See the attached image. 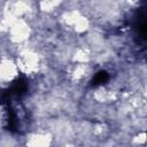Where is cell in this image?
Listing matches in <instances>:
<instances>
[{"label":"cell","instance_id":"cell-2","mask_svg":"<svg viewBox=\"0 0 147 147\" xmlns=\"http://www.w3.org/2000/svg\"><path fill=\"white\" fill-rule=\"evenodd\" d=\"M8 42L16 49L30 44L33 37L32 23L28 20H14L6 33Z\"/></svg>","mask_w":147,"mask_h":147},{"label":"cell","instance_id":"cell-6","mask_svg":"<svg viewBox=\"0 0 147 147\" xmlns=\"http://www.w3.org/2000/svg\"><path fill=\"white\" fill-rule=\"evenodd\" d=\"M37 6V11L41 15L51 16L55 11H61L63 2L61 1H54V0H46V1H39L36 3Z\"/></svg>","mask_w":147,"mask_h":147},{"label":"cell","instance_id":"cell-7","mask_svg":"<svg viewBox=\"0 0 147 147\" xmlns=\"http://www.w3.org/2000/svg\"><path fill=\"white\" fill-rule=\"evenodd\" d=\"M131 146L133 147H141L146 145V132L145 130H137L131 137Z\"/></svg>","mask_w":147,"mask_h":147},{"label":"cell","instance_id":"cell-1","mask_svg":"<svg viewBox=\"0 0 147 147\" xmlns=\"http://www.w3.org/2000/svg\"><path fill=\"white\" fill-rule=\"evenodd\" d=\"M14 59L17 63L21 74L29 77H36L44 70V55L34 46H23L16 49Z\"/></svg>","mask_w":147,"mask_h":147},{"label":"cell","instance_id":"cell-4","mask_svg":"<svg viewBox=\"0 0 147 147\" xmlns=\"http://www.w3.org/2000/svg\"><path fill=\"white\" fill-rule=\"evenodd\" d=\"M93 72V64L69 63L65 68V77L74 86H80L90 79Z\"/></svg>","mask_w":147,"mask_h":147},{"label":"cell","instance_id":"cell-3","mask_svg":"<svg viewBox=\"0 0 147 147\" xmlns=\"http://www.w3.org/2000/svg\"><path fill=\"white\" fill-rule=\"evenodd\" d=\"M55 142L54 133L48 129H36L24 138V147H53Z\"/></svg>","mask_w":147,"mask_h":147},{"label":"cell","instance_id":"cell-5","mask_svg":"<svg viewBox=\"0 0 147 147\" xmlns=\"http://www.w3.org/2000/svg\"><path fill=\"white\" fill-rule=\"evenodd\" d=\"M21 72L14 56L0 55V85H9L20 77Z\"/></svg>","mask_w":147,"mask_h":147}]
</instances>
